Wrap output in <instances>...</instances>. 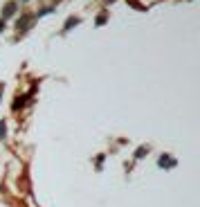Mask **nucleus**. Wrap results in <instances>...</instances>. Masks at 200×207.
<instances>
[{"mask_svg":"<svg viewBox=\"0 0 200 207\" xmlns=\"http://www.w3.org/2000/svg\"><path fill=\"white\" fill-rule=\"evenodd\" d=\"M0 135H5V126H0Z\"/></svg>","mask_w":200,"mask_h":207,"instance_id":"1","label":"nucleus"}]
</instances>
